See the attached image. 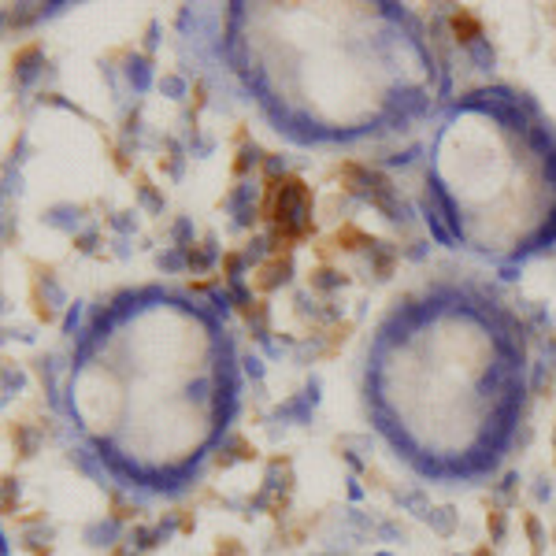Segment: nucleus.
<instances>
[{
	"label": "nucleus",
	"instance_id": "1",
	"mask_svg": "<svg viewBox=\"0 0 556 556\" xmlns=\"http://www.w3.org/2000/svg\"><path fill=\"white\" fill-rule=\"evenodd\" d=\"M241 360L208 297L145 282L93 308L71 348L60 412L79 460L130 497L197 486L241 408Z\"/></svg>",
	"mask_w": 556,
	"mask_h": 556
},
{
	"label": "nucleus",
	"instance_id": "2",
	"mask_svg": "<svg viewBox=\"0 0 556 556\" xmlns=\"http://www.w3.org/2000/svg\"><path fill=\"white\" fill-rule=\"evenodd\" d=\"M530 397L520 316L478 282H430L379 319L364 408L412 475L475 486L512 456Z\"/></svg>",
	"mask_w": 556,
	"mask_h": 556
},
{
	"label": "nucleus",
	"instance_id": "3",
	"mask_svg": "<svg viewBox=\"0 0 556 556\" xmlns=\"http://www.w3.org/2000/svg\"><path fill=\"white\" fill-rule=\"evenodd\" d=\"M226 60L293 145L408 130L442 82L423 22L400 4H230Z\"/></svg>",
	"mask_w": 556,
	"mask_h": 556
},
{
	"label": "nucleus",
	"instance_id": "4",
	"mask_svg": "<svg viewBox=\"0 0 556 556\" xmlns=\"http://www.w3.org/2000/svg\"><path fill=\"white\" fill-rule=\"evenodd\" d=\"M426 208L456 249L523 264L556 249V126L512 86L471 89L438 111Z\"/></svg>",
	"mask_w": 556,
	"mask_h": 556
}]
</instances>
